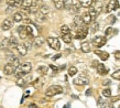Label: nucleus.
<instances>
[{
	"label": "nucleus",
	"instance_id": "1",
	"mask_svg": "<svg viewBox=\"0 0 120 108\" xmlns=\"http://www.w3.org/2000/svg\"><path fill=\"white\" fill-rule=\"evenodd\" d=\"M63 93V88L60 85H52L46 89L45 92V96L47 97H53L57 94H62Z\"/></svg>",
	"mask_w": 120,
	"mask_h": 108
},
{
	"label": "nucleus",
	"instance_id": "2",
	"mask_svg": "<svg viewBox=\"0 0 120 108\" xmlns=\"http://www.w3.org/2000/svg\"><path fill=\"white\" fill-rule=\"evenodd\" d=\"M107 42V39L106 36H102V35H98V36H95L94 39L91 40V43L93 45H95L96 47H101L104 46Z\"/></svg>",
	"mask_w": 120,
	"mask_h": 108
},
{
	"label": "nucleus",
	"instance_id": "3",
	"mask_svg": "<svg viewBox=\"0 0 120 108\" xmlns=\"http://www.w3.org/2000/svg\"><path fill=\"white\" fill-rule=\"evenodd\" d=\"M87 33H88V28L87 27H85V25L79 27V28L76 30L75 38H76L77 40H83V39H85V38L87 36Z\"/></svg>",
	"mask_w": 120,
	"mask_h": 108
},
{
	"label": "nucleus",
	"instance_id": "4",
	"mask_svg": "<svg viewBox=\"0 0 120 108\" xmlns=\"http://www.w3.org/2000/svg\"><path fill=\"white\" fill-rule=\"evenodd\" d=\"M47 43L55 51H58L61 49V43H60V41H58L57 38H53V36H50V38H47Z\"/></svg>",
	"mask_w": 120,
	"mask_h": 108
},
{
	"label": "nucleus",
	"instance_id": "5",
	"mask_svg": "<svg viewBox=\"0 0 120 108\" xmlns=\"http://www.w3.org/2000/svg\"><path fill=\"white\" fill-rule=\"evenodd\" d=\"M13 24H15V20H13V18H8V19H4V20L1 28H2L4 31H8V30H10V29L13 28Z\"/></svg>",
	"mask_w": 120,
	"mask_h": 108
},
{
	"label": "nucleus",
	"instance_id": "6",
	"mask_svg": "<svg viewBox=\"0 0 120 108\" xmlns=\"http://www.w3.org/2000/svg\"><path fill=\"white\" fill-rule=\"evenodd\" d=\"M118 7H119V4H118V1L117 0H111V1H109V4L106 6V12H111V11L116 10V9H118Z\"/></svg>",
	"mask_w": 120,
	"mask_h": 108
},
{
	"label": "nucleus",
	"instance_id": "7",
	"mask_svg": "<svg viewBox=\"0 0 120 108\" xmlns=\"http://www.w3.org/2000/svg\"><path fill=\"white\" fill-rule=\"evenodd\" d=\"M18 32H19V38L21 40H26L29 36V33L26 31V25H21L18 28Z\"/></svg>",
	"mask_w": 120,
	"mask_h": 108
},
{
	"label": "nucleus",
	"instance_id": "8",
	"mask_svg": "<svg viewBox=\"0 0 120 108\" xmlns=\"http://www.w3.org/2000/svg\"><path fill=\"white\" fill-rule=\"evenodd\" d=\"M15 69L12 63H7L4 67V72L6 75H12V74H15Z\"/></svg>",
	"mask_w": 120,
	"mask_h": 108
},
{
	"label": "nucleus",
	"instance_id": "9",
	"mask_svg": "<svg viewBox=\"0 0 120 108\" xmlns=\"http://www.w3.org/2000/svg\"><path fill=\"white\" fill-rule=\"evenodd\" d=\"M73 82H74V84H75V85H79V86H84V85H87V84L89 83V81H88V78H86V77H84V76L77 77V78L74 79Z\"/></svg>",
	"mask_w": 120,
	"mask_h": 108
},
{
	"label": "nucleus",
	"instance_id": "10",
	"mask_svg": "<svg viewBox=\"0 0 120 108\" xmlns=\"http://www.w3.org/2000/svg\"><path fill=\"white\" fill-rule=\"evenodd\" d=\"M17 51H18L20 56H26V53H28V49L26 47L24 44H19L18 46H17Z\"/></svg>",
	"mask_w": 120,
	"mask_h": 108
},
{
	"label": "nucleus",
	"instance_id": "11",
	"mask_svg": "<svg viewBox=\"0 0 120 108\" xmlns=\"http://www.w3.org/2000/svg\"><path fill=\"white\" fill-rule=\"evenodd\" d=\"M21 67H22L23 73H24V75H26V74H29V73L31 72V69H32V64H31L30 62H26V63H23V64L21 65Z\"/></svg>",
	"mask_w": 120,
	"mask_h": 108
},
{
	"label": "nucleus",
	"instance_id": "12",
	"mask_svg": "<svg viewBox=\"0 0 120 108\" xmlns=\"http://www.w3.org/2000/svg\"><path fill=\"white\" fill-rule=\"evenodd\" d=\"M82 19H83V22H84V24H85V25L90 24L91 21H93V19H91L90 15H89V12H85V13H83Z\"/></svg>",
	"mask_w": 120,
	"mask_h": 108
},
{
	"label": "nucleus",
	"instance_id": "13",
	"mask_svg": "<svg viewBox=\"0 0 120 108\" xmlns=\"http://www.w3.org/2000/svg\"><path fill=\"white\" fill-rule=\"evenodd\" d=\"M97 69V72H98L99 75H106L107 73H108V69L105 67V65L102 64V63H99L98 66L96 67Z\"/></svg>",
	"mask_w": 120,
	"mask_h": 108
},
{
	"label": "nucleus",
	"instance_id": "14",
	"mask_svg": "<svg viewBox=\"0 0 120 108\" xmlns=\"http://www.w3.org/2000/svg\"><path fill=\"white\" fill-rule=\"evenodd\" d=\"M80 50L83 51L84 53H89L90 52V43L89 42H83L80 44Z\"/></svg>",
	"mask_w": 120,
	"mask_h": 108
},
{
	"label": "nucleus",
	"instance_id": "15",
	"mask_svg": "<svg viewBox=\"0 0 120 108\" xmlns=\"http://www.w3.org/2000/svg\"><path fill=\"white\" fill-rule=\"evenodd\" d=\"M95 54H96V55H98V56L101 58L102 61H106L107 58H109V54L107 53V52H102V51H99V50H96V51H95Z\"/></svg>",
	"mask_w": 120,
	"mask_h": 108
},
{
	"label": "nucleus",
	"instance_id": "16",
	"mask_svg": "<svg viewBox=\"0 0 120 108\" xmlns=\"http://www.w3.org/2000/svg\"><path fill=\"white\" fill-rule=\"evenodd\" d=\"M72 6H73L72 10L75 11V12H78L79 9H80V7H82V4H80V0H72Z\"/></svg>",
	"mask_w": 120,
	"mask_h": 108
},
{
	"label": "nucleus",
	"instance_id": "17",
	"mask_svg": "<svg viewBox=\"0 0 120 108\" xmlns=\"http://www.w3.org/2000/svg\"><path fill=\"white\" fill-rule=\"evenodd\" d=\"M32 6H34L32 0H23V1H21L22 9H29V8H31Z\"/></svg>",
	"mask_w": 120,
	"mask_h": 108
},
{
	"label": "nucleus",
	"instance_id": "18",
	"mask_svg": "<svg viewBox=\"0 0 120 108\" xmlns=\"http://www.w3.org/2000/svg\"><path fill=\"white\" fill-rule=\"evenodd\" d=\"M8 58L10 60V63H12V64L19 65V63H20V61H19V58L17 56V55H15V54L10 53V55H8Z\"/></svg>",
	"mask_w": 120,
	"mask_h": 108
},
{
	"label": "nucleus",
	"instance_id": "19",
	"mask_svg": "<svg viewBox=\"0 0 120 108\" xmlns=\"http://www.w3.org/2000/svg\"><path fill=\"white\" fill-rule=\"evenodd\" d=\"M15 75L17 78H21L22 76L24 75V73H23V71H22V67H21V65H18L17 67H15Z\"/></svg>",
	"mask_w": 120,
	"mask_h": 108
},
{
	"label": "nucleus",
	"instance_id": "20",
	"mask_svg": "<svg viewBox=\"0 0 120 108\" xmlns=\"http://www.w3.org/2000/svg\"><path fill=\"white\" fill-rule=\"evenodd\" d=\"M9 46H10V39H9V38H4V39L1 41L0 47H1V50H6V49H8Z\"/></svg>",
	"mask_w": 120,
	"mask_h": 108
},
{
	"label": "nucleus",
	"instance_id": "21",
	"mask_svg": "<svg viewBox=\"0 0 120 108\" xmlns=\"http://www.w3.org/2000/svg\"><path fill=\"white\" fill-rule=\"evenodd\" d=\"M88 12H89V15H90V17H91V19H93V20H95V19L97 18V15H99V12L96 10V9H95V7H93V6L89 8Z\"/></svg>",
	"mask_w": 120,
	"mask_h": 108
},
{
	"label": "nucleus",
	"instance_id": "22",
	"mask_svg": "<svg viewBox=\"0 0 120 108\" xmlns=\"http://www.w3.org/2000/svg\"><path fill=\"white\" fill-rule=\"evenodd\" d=\"M80 4H82V7L90 8L94 4V0H80Z\"/></svg>",
	"mask_w": 120,
	"mask_h": 108
},
{
	"label": "nucleus",
	"instance_id": "23",
	"mask_svg": "<svg viewBox=\"0 0 120 108\" xmlns=\"http://www.w3.org/2000/svg\"><path fill=\"white\" fill-rule=\"evenodd\" d=\"M13 20H15V22H21L23 21V15H22V12H15V15H13Z\"/></svg>",
	"mask_w": 120,
	"mask_h": 108
},
{
	"label": "nucleus",
	"instance_id": "24",
	"mask_svg": "<svg viewBox=\"0 0 120 108\" xmlns=\"http://www.w3.org/2000/svg\"><path fill=\"white\" fill-rule=\"evenodd\" d=\"M33 43H34V45H35V46H42V45H43V43H44V39L43 38H42V36H37V38H35V39H34V42H33Z\"/></svg>",
	"mask_w": 120,
	"mask_h": 108
},
{
	"label": "nucleus",
	"instance_id": "25",
	"mask_svg": "<svg viewBox=\"0 0 120 108\" xmlns=\"http://www.w3.org/2000/svg\"><path fill=\"white\" fill-rule=\"evenodd\" d=\"M43 84H44V79L42 78V77H40V78H37L35 81H34V83H33V86L35 87V88H41Z\"/></svg>",
	"mask_w": 120,
	"mask_h": 108
},
{
	"label": "nucleus",
	"instance_id": "26",
	"mask_svg": "<svg viewBox=\"0 0 120 108\" xmlns=\"http://www.w3.org/2000/svg\"><path fill=\"white\" fill-rule=\"evenodd\" d=\"M47 69H49V67H47V66H45V65H40V66L38 67V72L40 73L41 75H46V74H47Z\"/></svg>",
	"mask_w": 120,
	"mask_h": 108
},
{
	"label": "nucleus",
	"instance_id": "27",
	"mask_svg": "<svg viewBox=\"0 0 120 108\" xmlns=\"http://www.w3.org/2000/svg\"><path fill=\"white\" fill-rule=\"evenodd\" d=\"M39 10H40L41 13H43V15H46L47 13L50 12V7H49L47 4H42V6L40 7V9H39Z\"/></svg>",
	"mask_w": 120,
	"mask_h": 108
},
{
	"label": "nucleus",
	"instance_id": "28",
	"mask_svg": "<svg viewBox=\"0 0 120 108\" xmlns=\"http://www.w3.org/2000/svg\"><path fill=\"white\" fill-rule=\"evenodd\" d=\"M19 45L18 43V40L15 39V36H12V38H10V49H17V46Z\"/></svg>",
	"mask_w": 120,
	"mask_h": 108
},
{
	"label": "nucleus",
	"instance_id": "29",
	"mask_svg": "<svg viewBox=\"0 0 120 108\" xmlns=\"http://www.w3.org/2000/svg\"><path fill=\"white\" fill-rule=\"evenodd\" d=\"M53 1H54V4H55V7H56V9L61 10V9L64 8V0H53Z\"/></svg>",
	"mask_w": 120,
	"mask_h": 108
},
{
	"label": "nucleus",
	"instance_id": "30",
	"mask_svg": "<svg viewBox=\"0 0 120 108\" xmlns=\"http://www.w3.org/2000/svg\"><path fill=\"white\" fill-rule=\"evenodd\" d=\"M74 23L79 28V27H83L84 22H83V19H82V17H78V15H76L75 18H74Z\"/></svg>",
	"mask_w": 120,
	"mask_h": 108
},
{
	"label": "nucleus",
	"instance_id": "31",
	"mask_svg": "<svg viewBox=\"0 0 120 108\" xmlns=\"http://www.w3.org/2000/svg\"><path fill=\"white\" fill-rule=\"evenodd\" d=\"M62 39L63 41L65 42V43H71L72 42V39H73V36H72V34L71 33H68V34H62Z\"/></svg>",
	"mask_w": 120,
	"mask_h": 108
},
{
	"label": "nucleus",
	"instance_id": "32",
	"mask_svg": "<svg viewBox=\"0 0 120 108\" xmlns=\"http://www.w3.org/2000/svg\"><path fill=\"white\" fill-rule=\"evenodd\" d=\"M61 32H62V34H68V33H71V28L68 25L63 24L61 27Z\"/></svg>",
	"mask_w": 120,
	"mask_h": 108
},
{
	"label": "nucleus",
	"instance_id": "33",
	"mask_svg": "<svg viewBox=\"0 0 120 108\" xmlns=\"http://www.w3.org/2000/svg\"><path fill=\"white\" fill-rule=\"evenodd\" d=\"M35 15H37V18H38V21H40V22H44L45 20H46V17H45V15H43V13H41L40 11H39L38 13H35Z\"/></svg>",
	"mask_w": 120,
	"mask_h": 108
},
{
	"label": "nucleus",
	"instance_id": "34",
	"mask_svg": "<svg viewBox=\"0 0 120 108\" xmlns=\"http://www.w3.org/2000/svg\"><path fill=\"white\" fill-rule=\"evenodd\" d=\"M102 95L107 98L111 97V89H110L109 87H107V88H105V89H102Z\"/></svg>",
	"mask_w": 120,
	"mask_h": 108
},
{
	"label": "nucleus",
	"instance_id": "35",
	"mask_svg": "<svg viewBox=\"0 0 120 108\" xmlns=\"http://www.w3.org/2000/svg\"><path fill=\"white\" fill-rule=\"evenodd\" d=\"M99 29V24H98V22H94L93 24H91L90 27V32L91 33H95V32H97Z\"/></svg>",
	"mask_w": 120,
	"mask_h": 108
},
{
	"label": "nucleus",
	"instance_id": "36",
	"mask_svg": "<svg viewBox=\"0 0 120 108\" xmlns=\"http://www.w3.org/2000/svg\"><path fill=\"white\" fill-rule=\"evenodd\" d=\"M77 74V69L75 67V66H71L68 69V75L69 76H74Z\"/></svg>",
	"mask_w": 120,
	"mask_h": 108
},
{
	"label": "nucleus",
	"instance_id": "37",
	"mask_svg": "<svg viewBox=\"0 0 120 108\" xmlns=\"http://www.w3.org/2000/svg\"><path fill=\"white\" fill-rule=\"evenodd\" d=\"M111 77L113 79H117V81H120V69H117L111 74Z\"/></svg>",
	"mask_w": 120,
	"mask_h": 108
},
{
	"label": "nucleus",
	"instance_id": "38",
	"mask_svg": "<svg viewBox=\"0 0 120 108\" xmlns=\"http://www.w3.org/2000/svg\"><path fill=\"white\" fill-rule=\"evenodd\" d=\"M26 84V79L22 78V77H21V78H18V81H17V85H18V86H20V87H23Z\"/></svg>",
	"mask_w": 120,
	"mask_h": 108
},
{
	"label": "nucleus",
	"instance_id": "39",
	"mask_svg": "<svg viewBox=\"0 0 120 108\" xmlns=\"http://www.w3.org/2000/svg\"><path fill=\"white\" fill-rule=\"evenodd\" d=\"M33 42H32V40H28V41H26V42H24V45H26V49H28V50H31V49H32V45H33Z\"/></svg>",
	"mask_w": 120,
	"mask_h": 108
},
{
	"label": "nucleus",
	"instance_id": "40",
	"mask_svg": "<svg viewBox=\"0 0 120 108\" xmlns=\"http://www.w3.org/2000/svg\"><path fill=\"white\" fill-rule=\"evenodd\" d=\"M98 105L100 108H106V106H107V103H106L102 98H99L98 99Z\"/></svg>",
	"mask_w": 120,
	"mask_h": 108
},
{
	"label": "nucleus",
	"instance_id": "41",
	"mask_svg": "<svg viewBox=\"0 0 120 108\" xmlns=\"http://www.w3.org/2000/svg\"><path fill=\"white\" fill-rule=\"evenodd\" d=\"M12 12H13V7H12V6H9V7L7 8V10H6V13L9 15V13H12Z\"/></svg>",
	"mask_w": 120,
	"mask_h": 108
},
{
	"label": "nucleus",
	"instance_id": "42",
	"mask_svg": "<svg viewBox=\"0 0 120 108\" xmlns=\"http://www.w3.org/2000/svg\"><path fill=\"white\" fill-rule=\"evenodd\" d=\"M23 22H24L26 24H30V23H32L31 19H29L28 17H24V18H23Z\"/></svg>",
	"mask_w": 120,
	"mask_h": 108
},
{
	"label": "nucleus",
	"instance_id": "43",
	"mask_svg": "<svg viewBox=\"0 0 120 108\" xmlns=\"http://www.w3.org/2000/svg\"><path fill=\"white\" fill-rule=\"evenodd\" d=\"M17 0H7V4L8 6H12V7H15V4Z\"/></svg>",
	"mask_w": 120,
	"mask_h": 108
},
{
	"label": "nucleus",
	"instance_id": "44",
	"mask_svg": "<svg viewBox=\"0 0 120 108\" xmlns=\"http://www.w3.org/2000/svg\"><path fill=\"white\" fill-rule=\"evenodd\" d=\"M111 32H112V28H108V29H106V31H105L106 36L110 35V33H111Z\"/></svg>",
	"mask_w": 120,
	"mask_h": 108
},
{
	"label": "nucleus",
	"instance_id": "45",
	"mask_svg": "<svg viewBox=\"0 0 120 108\" xmlns=\"http://www.w3.org/2000/svg\"><path fill=\"white\" fill-rule=\"evenodd\" d=\"M110 84H111V82H110L109 79H105V81L102 82V85H104V86H108Z\"/></svg>",
	"mask_w": 120,
	"mask_h": 108
},
{
	"label": "nucleus",
	"instance_id": "46",
	"mask_svg": "<svg viewBox=\"0 0 120 108\" xmlns=\"http://www.w3.org/2000/svg\"><path fill=\"white\" fill-rule=\"evenodd\" d=\"M110 23H111V24H113V23H115V22H116V17H115V15H110Z\"/></svg>",
	"mask_w": 120,
	"mask_h": 108
},
{
	"label": "nucleus",
	"instance_id": "47",
	"mask_svg": "<svg viewBox=\"0 0 120 108\" xmlns=\"http://www.w3.org/2000/svg\"><path fill=\"white\" fill-rule=\"evenodd\" d=\"M118 100H120V96H113V97H111V101H112V103L118 101Z\"/></svg>",
	"mask_w": 120,
	"mask_h": 108
},
{
	"label": "nucleus",
	"instance_id": "48",
	"mask_svg": "<svg viewBox=\"0 0 120 108\" xmlns=\"http://www.w3.org/2000/svg\"><path fill=\"white\" fill-rule=\"evenodd\" d=\"M115 58H116L117 60H120V51H116V52H115Z\"/></svg>",
	"mask_w": 120,
	"mask_h": 108
},
{
	"label": "nucleus",
	"instance_id": "49",
	"mask_svg": "<svg viewBox=\"0 0 120 108\" xmlns=\"http://www.w3.org/2000/svg\"><path fill=\"white\" fill-rule=\"evenodd\" d=\"M50 67H51V69H53L54 72H57V71H58V67H57V66H55V65H53V64L50 65Z\"/></svg>",
	"mask_w": 120,
	"mask_h": 108
},
{
	"label": "nucleus",
	"instance_id": "50",
	"mask_svg": "<svg viewBox=\"0 0 120 108\" xmlns=\"http://www.w3.org/2000/svg\"><path fill=\"white\" fill-rule=\"evenodd\" d=\"M98 62L97 61H93V63H91V66H94V67H97V66H98Z\"/></svg>",
	"mask_w": 120,
	"mask_h": 108
},
{
	"label": "nucleus",
	"instance_id": "51",
	"mask_svg": "<svg viewBox=\"0 0 120 108\" xmlns=\"http://www.w3.org/2000/svg\"><path fill=\"white\" fill-rule=\"evenodd\" d=\"M24 79H26V83H30V82H31V79H32V77H31V75H29L28 77H26V78H24Z\"/></svg>",
	"mask_w": 120,
	"mask_h": 108
},
{
	"label": "nucleus",
	"instance_id": "52",
	"mask_svg": "<svg viewBox=\"0 0 120 108\" xmlns=\"http://www.w3.org/2000/svg\"><path fill=\"white\" fill-rule=\"evenodd\" d=\"M61 58V54H57V55H54V56H53V60H57V58Z\"/></svg>",
	"mask_w": 120,
	"mask_h": 108
},
{
	"label": "nucleus",
	"instance_id": "53",
	"mask_svg": "<svg viewBox=\"0 0 120 108\" xmlns=\"http://www.w3.org/2000/svg\"><path fill=\"white\" fill-rule=\"evenodd\" d=\"M29 108H38V107H37V105H35V104H31L29 106Z\"/></svg>",
	"mask_w": 120,
	"mask_h": 108
},
{
	"label": "nucleus",
	"instance_id": "54",
	"mask_svg": "<svg viewBox=\"0 0 120 108\" xmlns=\"http://www.w3.org/2000/svg\"><path fill=\"white\" fill-rule=\"evenodd\" d=\"M90 94H91V90L90 89H88L87 92H86V95H87V96H88V95H90Z\"/></svg>",
	"mask_w": 120,
	"mask_h": 108
},
{
	"label": "nucleus",
	"instance_id": "55",
	"mask_svg": "<svg viewBox=\"0 0 120 108\" xmlns=\"http://www.w3.org/2000/svg\"><path fill=\"white\" fill-rule=\"evenodd\" d=\"M118 89H119V92H120V85H119V87H118Z\"/></svg>",
	"mask_w": 120,
	"mask_h": 108
},
{
	"label": "nucleus",
	"instance_id": "56",
	"mask_svg": "<svg viewBox=\"0 0 120 108\" xmlns=\"http://www.w3.org/2000/svg\"><path fill=\"white\" fill-rule=\"evenodd\" d=\"M17 1H23V0H17Z\"/></svg>",
	"mask_w": 120,
	"mask_h": 108
},
{
	"label": "nucleus",
	"instance_id": "57",
	"mask_svg": "<svg viewBox=\"0 0 120 108\" xmlns=\"http://www.w3.org/2000/svg\"><path fill=\"white\" fill-rule=\"evenodd\" d=\"M65 108H68V105H67V106H66V107Z\"/></svg>",
	"mask_w": 120,
	"mask_h": 108
},
{
	"label": "nucleus",
	"instance_id": "58",
	"mask_svg": "<svg viewBox=\"0 0 120 108\" xmlns=\"http://www.w3.org/2000/svg\"><path fill=\"white\" fill-rule=\"evenodd\" d=\"M1 1H2V0H0V2H1Z\"/></svg>",
	"mask_w": 120,
	"mask_h": 108
},
{
	"label": "nucleus",
	"instance_id": "59",
	"mask_svg": "<svg viewBox=\"0 0 120 108\" xmlns=\"http://www.w3.org/2000/svg\"><path fill=\"white\" fill-rule=\"evenodd\" d=\"M37 1H39V0H37Z\"/></svg>",
	"mask_w": 120,
	"mask_h": 108
},
{
	"label": "nucleus",
	"instance_id": "60",
	"mask_svg": "<svg viewBox=\"0 0 120 108\" xmlns=\"http://www.w3.org/2000/svg\"><path fill=\"white\" fill-rule=\"evenodd\" d=\"M119 108H120V106H119Z\"/></svg>",
	"mask_w": 120,
	"mask_h": 108
},
{
	"label": "nucleus",
	"instance_id": "61",
	"mask_svg": "<svg viewBox=\"0 0 120 108\" xmlns=\"http://www.w3.org/2000/svg\"><path fill=\"white\" fill-rule=\"evenodd\" d=\"M0 77H1V76H0Z\"/></svg>",
	"mask_w": 120,
	"mask_h": 108
}]
</instances>
